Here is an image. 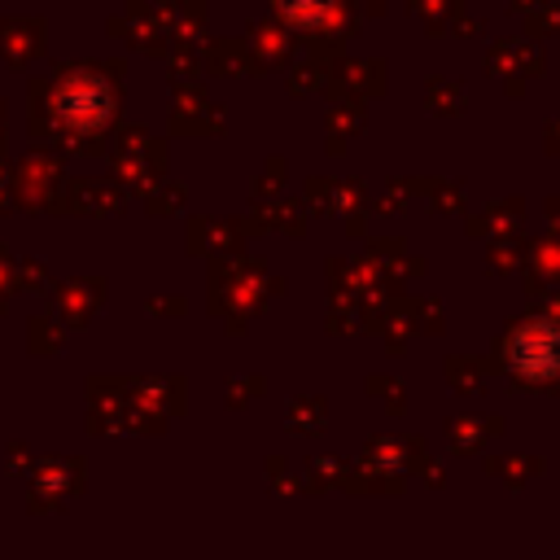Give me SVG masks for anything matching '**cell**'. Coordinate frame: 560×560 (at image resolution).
<instances>
[{
	"instance_id": "cell-1",
	"label": "cell",
	"mask_w": 560,
	"mask_h": 560,
	"mask_svg": "<svg viewBox=\"0 0 560 560\" xmlns=\"http://www.w3.org/2000/svg\"><path fill=\"white\" fill-rule=\"evenodd\" d=\"M508 363L521 376H556L560 372V328L551 319H529L508 341Z\"/></svg>"
},
{
	"instance_id": "cell-2",
	"label": "cell",
	"mask_w": 560,
	"mask_h": 560,
	"mask_svg": "<svg viewBox=\"0 0 560 560\" xmlns=\"http://www.w3.org/2000/svg\"><path fill=\"white\" fill-rule=\"evenodd\" d=\"M57 114L70 122V127H101L105 122V114H109V88L101 83V79H70L66 88H61V96H57Z\"/></svg>"
}]
</instances>
